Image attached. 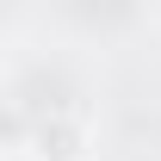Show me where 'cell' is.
Wrapping results in <instances>:
<instances>
[{
	"mask_svg": "<svg viewBox=\"0 0 161 161\" xmlns=\"http://www.w3.org/2000/svg\"><path fill=\"white\" fill-rule=\"evenodd\" d=\"M87 149H93V136H87V124L80 118H43L31 136H13V155H25V161H87Z\"/></svg>",
	"mask_w": 161,
	"mask_h": 161,
	"instance_id": "6da1fadb",
	"label": "cell"
}]
</instances>
